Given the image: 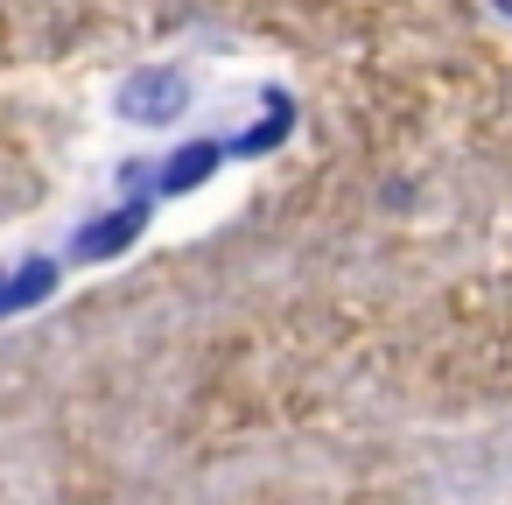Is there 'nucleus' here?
I'll return each mask as SVG.
<instances>
[{
    "label": "nucleus",
    "mask_w": 512,
    "mask_h": 505,
    "mask_svg": "<svg viewBox=\"0 0 512 505\" xmlns=\"http://www.w3.org/2000/svg\"><path fill=\"white\" fill-rule=\"evenodd\" d=\"M120 113H127L134 127H169V120L190 113V78H183L176 64H148V71H134V78L120 85Z\"/></svg>",
    "instance_id": "obj_1"
},
{
    "label": "nucleus",
    "mask_w": 512,
    "mask_h": 505,
    "mask_svg": "<svg viewBox=\"0 0 512 505\" xmlns=\"http://www.w3.org/2000/svg\"><path fill=\"white\" fill-rule=\"evenodd\" d=\"M148 211H155L148 197H127L120 211H106V218H92V225H85V232L71 239V260L85 267V260H113V253H127V246L141 239V225H148Z\"/></svg>",
    "instance_id": "obj_2"
},
{
    "label": "nucleus",
    "mask_w": 512,
    "mask_h": 505,
    "mask_svg": "<svg viewBox=\"0 0 512 505\" xmlns=\"http://www.w3.org/2000/svg\"><path fill=\"white\" fill-rule=\"evenodd\" d=\"M218 162H225V141H190V148H176V155L155 169V190H162V197H190V190H204V183L218 176Z\"/></svg>",
    "instance_id": "obj_3"
},
{
    "label": "nucleus",
    "mask_w": 512,
    "mask_h": 505,
    "mask_svg": "<svg viewBox=\"0 0 512 505\" xmlns=\"http://www.w3.org/2000/svg\"><path fill=\"white\" fill-rule=\"evenodd\" d=\"M50 295H57V260H22L15 274H0V323L50 302Z\"/></svg>",
    "instance_id": "obj_4"
},
{
    "label": "nucleus",
    "mask_w": 512,
    "mask_h": 505,
    "mask_svg": "<svg viewBox=\"0 0 512 505\" xmlns=\"http://www.w3.org/2000/svg\"><path fill=\"white\" fill-rule=\"evenodd\" d=\"M288 134H295V106H288V92H267V120H260V127H246L225 155H239V162H246V155H274Z\"/></svg>",
    "instance_id": "obj_5"
},
{
    "label": "nucleus",
    "mask_w": 512,
    "mask_h": 505,
    "mask_svg": "<svg viewBox=\"0 0 512 505\" xmlns=\"http://www.w3.org/2000/svg\"><path fill=\"white\" fill-rule=\"evenodd\" d=\"M491 8H498V15H512V0H491Z\"/></svg>",
    "instance_id": "obj_6"
}]
</instances>
